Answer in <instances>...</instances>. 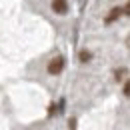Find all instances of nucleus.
I'll return each instance as SVG.
<instances>
[{"label": "nucleus", "mask_w": 130, "mask_h": 130, "mask_svg": "<svg viewBox=\"0 0 130 130\" xmlns=\"http://www.w3.org/2000/svg\"><path fill=\"white\" fill-rule=\"evenodd\" d=\"M64 66H66V60H64V56H54L52 60L48 62V74H52V76H58L62 70H64Z\"/></svg>", "instance_id": "f257e3e1"}, {"label": "nucleus", "mask_w": 130, "mask_h": 130, "mask_svg": "<svg viewBox=\"0 0 130 130\" xmlns=\"http://www.w3.org/2000/svg\"><path fill=\"white\" fill-rule=\"evenodd\" d=\"M78 58H80V62H90L92 60V52L90 50H80V56Z\"/></svg>", "instance_id": "20e7f679"}, {"label": "nucleus", "mask_w": 130, "mask_h": 130, "mask_svg": "<svg viewBox=\"0 0 130 130\" xmlns=\"http://www.w3.org/2000/svg\"><path fill=\"white\" fill-rule=\"evenodd\" d=\"M124 74H126V68H118V70L114 72V78H116V80L120 82L122 78H124Z\"/></svg>", "instance_id": "39448f33"}, {"label": "nucleus", "mask_w": 130, "mask_h": 130, "mask_svg": "<svg viewBox=\"0 0 130 130\" xmlns=\"http://www.w3.org/2000/svg\"><path fill=\"white\" fill-rule=\"evenodd\" d=\"M126 44H128V48H130V36H128V40H126Z\"/></svg>", "instance_id": "6e6552de"}, {"label": "nucleus", "mask_w": 130, "mask_h": 130, "mask_svg": "<svg viewBox=\"0 0 130 130\" xmlns=\"http://www.w3.org/2000/svg\"><path fill=\"white\" fill-rule=\"evenodd\" d=\"M124 94H126V96H130V80L124 84Z\"/></svg>", "instance_id": "423d86ee"}, {"label": "nucleus", "mask_w": 130, "mask_h": 130, "mask_svg": "<svg viewBox=\"0 0 130 130\" xmlns=\"http://www.w3.org/2000/svg\"><path fill=\"white\" fill-rule=\"evenodd\" d=\"M52 10L56 14H66L68 12V0H52Z\"/></svg>", "instance_id": "7ed1b4c3"}, {"label": "nucleus", "mask_w": 130, "mask_h": 130, "mask_svg": "<svg viewBox=\"0 0 130 130\" xmlns=\"http://www.w3.org/2000/svg\"><path fill=\"white\" fill-rule=\"evenodd\" d=\"M122 14H124V8H122V6H114L112 10L104 16V24H112V22H116Z\"/></svg>", "instance_id": "f03ea898"}, {"label": "nucleus", "mask_w": 130, "mask_h": 130, "mask_svg": "<svg viewBox=\"0 0 130 130\" xmlns=\"http://www.w3.org/2000/svg\"><path fill=\"white\" fill-rule=\"evenodd\" d=\"M124 14H126V16H130V0L126 2V6H124Z\"/></svg>", "instance_id": "0eeeda50"}]
</instances>
